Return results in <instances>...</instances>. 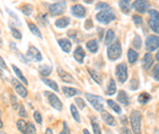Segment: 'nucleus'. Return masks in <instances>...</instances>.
I'll return each instance as SVG.
<instances>
[{
    "label": "nucleus",
    "mask_w": 159,
    "mask_h": 134,
    "mask_svg": "<svg viewBox=\"0 0 159 134\" xmlns=\"http://www.w3.org/2000/svg\"><path fill=\"white\" fill-rule=\"evenodd\" d=\"M141 123H142V114L139 110L131 111L130 124L132 128V134H141Z\"/></svg>",
    "instance_id": "f257e3e1"
},
{
    "label": "nucleus",
    "mask_w": 159,
    "mask_h": 134,
    "mask_svg": "<svg viewBox=\"0 0 159 134\" xmlns=\"http://www.w3.org/2000/svg\"><path fill=\"white\" fill-rule=\"evenodd\" d=\"M107 53H108V58H109V60H111V61H116V60H119V58H121V54H122L121 44H120L118 40L114 41L113 44L109 45Z\"/></svg>",
    "instance_id": "f03ea898"
},
{
    "label": "nucleus",
    "mask_w": 159,
    "mask_h": 134,
    "mask_svg": "<svg viewBox=\"0 0 159 134\" xmlns=\"http://www.w3.org/2000/svg\"><path fill=\"white\" fill-rule=\"evenodd\" d=\"M86 97H87V100L89 101V104L93 106V109L96 110V111H104V100H103V97L102 96H98V95H93V94H89V93H86Z\"/></svg>",
    "instance_id": "7ed1b4c3"
},
{
    "label": "nucleus",
    "mask_w": 159,
    "mask_h": 134,
    "mask_svg": "<svg viewBox=\"0 0 159 134\" xmlns=\"http://www.w3.org/2000/svg\"><path fill=\"white\" fill-rule=\"evenodd\" d=\"M96 19L99 23H103V24H108L110 23L111 21L116 19L115 14L109 9V10H103V11H99L97 15H96Z\"/></svg>",
    "instance_id": "20e7f679"
},
{
    "label": "nucleus",
    "mask_w": 159,
    "mask_h": 134,
    "mask_svg": "<svg viewBox=\"0 0 159 134\" xmlns=\"http://www.w3.org/2000/svg\"><path fill=\"white\" fill-rule=\"evenodd\" d=\"M115 75L116 78L121 84H124L126 80H127V77H129V70H127V66L125 62H121L116 66L115 68Z\"/></svg>",
    "instance_id": "39448f33"
},
{
    "label": "nucleus",
    "mask_w": 159,
    "mask_h": 134,
    "mask_svg": "<svg viewBox=\"0 0 159 134\" xmlns=\"http://www.w3.org/2000/svg\"><path fill=\"white\" fill-rule=\"evenodd\" d=\"M44 95L47 96V99H48V101H49L52 107H54L57 111H61L62 110V102L60 101L58 95H55L52 92H44Z\"/></svg>",
    "instance_id": "423d86ee"
},
{
    "label": "nucleus",
    "mask_w": 159,
    "mask_h": 134,
    "mask_svg": "<svg viewBox=\"0 0 159 134\" xmlns=\"http://www.w3.org/2000/svg\"><path fill=\"white\" fill-rule=\"evenodd\" d=\"M159 48V36L152 34L146 38V49L148 53H152Z\"/></svg>",
    "instance_id": "0eeeda50"
},
{
    "label": "nucleus",
    "mask_w": 159,
    "mask_h": 134,
    "mask_svg": "<svg viewBox=\"0 0 159 134\" xmlns=\"http://www.w3.org/2000/svg\"><path fill=\"white\" fill-rule=\"evenodd\" d=\"M49 12L50 15L53 16H58V15H61L65 9H66V2L65 1H58V2H53L49 5Z\"/></svg>",
    "instance_id": "6e6552de"
},
{
    "label": "nucleus",
    "mask_w": 159,
    "mask_h": 134,
    "mask_svg": "<svg viewBox=\"0 0 159 134\" xmlns=\"http://www.w3.org/2000/svg\"><path fill=\"white\" fill-rule=\"evenodd\" d=\"M132 7L139 12V14H144L149 10V2L144 0H136L132 2Z\"/></svg>",
    "instance_id": "1a4fd4ad"
},
{
    "label": "nucleus",
    "mask_w": 159,
    "mask_h": 134,
    "mask_svg": "<svg viewBox=\"0 0 159 134\" xmlns=\"http://www.w3.org/2000/svg\"><path fill=\"white\" fill-rule=\"evenodd\" d=\"M11 84H12V87L15 88V92H17V94L22 97H27L28 95V92H27V89L25 88V85L20 83L17 79H15V78H12L11 79Z\"/></svg>",
    "instance_id": "9d476101"
},
{
    "label": "nucleus",
    "mask_w": 159,
    "mask_h": 134,
    "mask_svg": "<svg viewBox=\"0 0 159 134\" xmlns=\"http://www.w3.org/2000/svg\"><path fill=\"white\" fill-rule=\"evenodd\" d=\"M27 56L31 58V60H34V61H42L43 60V56L40 54V51L33 45H31L28 48V51H27Z\"/></svg>",
    "instance_id": "9b49d317"
},
{
    "label": "nucleus",
    "mask_w": 159,
    "mask_h": 134,
    "mask_svg": "<svg viewBox=\"0 0 159 134\" xmlns=\"http://www.w3.org/2000/svg\"><path fill=\"white\" fill-rule=\"evenodd\" d=\"M71 14H72L75 17H77V19H83V17L86 16V9L83 7V5L76 4V5H74V6L71 7Z\"/></svg>",
    "instance_id": "f8f14e48"
},
{
    "label": "nucleus",
    "mask_w": 159,
    "mask_h": 134,
    "mask_svg": "<svg viewBox=\"0 0 159 134\" xmlns=\"http://www.w3.org/2000/svg\"><path fill=\"white\" fill-rule=\"evenodd\" d=\"M153 63H154V58H153V55H152L151 53H146L143 58H142V67H143V70L148 71V70L153 66Z\"/></svg>",
    "instance_id": "ddd939ff"
},
{
    "label": "nucleus",
    "mask_w": 159,
    "mask_h": 134,
    "mask_svg": "<svg viewBox=\"0 0 159 134\" xmlns=\"http://www.w3.org/2000/svg\"><path fill=\"white\" fill-rule=\"evenodd\" d=\"M58 75H59V77L65 82V83H76L75 82V78L71 76L69 72H66L65 70H62L61 67H58Z\"/></svg>",
    "instance_id": "4468645a"
},
{
    "label": "nucleus",
    "mask_w": 159,
    "mask_h": 134,
    "mask_svg": "<svg viewBox=\"0 0 159 134\" xmlns=\"http://www.w3.org/2000/svg\"><path fill=\"white\" fill-rule=\"evenodd\" d=\"M102 119L104 121L105 124H108L110 127H115L116 126V119L110 115L108 111H102Z\"/></svg>",
    "instance_id": "2eb2a0df"
},
{
    "label": "nucleus",
    "mask_w": 159,
    "mask_h": 134,
    "mask_svg": "<svg viewBox=\"0 0 159 134\" xmlns=\"http://www.w3.org/2000/svg\"><path fill=\"white\" fill-rule=\"evenodd\" d=\"M74 58L75 60L79 62V63H83V60L86 58V53H84V50H83V48L82 46H76V49L74 50Z\"/></svg>",
    "instance_id": "dca6fc26"
},
{
    "label": "nucleus",
    "mask_w": 159,
    "mask_h": 134,
    "mask_svg": "<svg viewBox=\"0 0 159 134\" xmlns=\"http://www.w3.org/2000/svg\"><path fill=\"white\" fill-rule=\"evenodd\" d=\"M58 43H59L60 48L62 49V51H64V53H70V51H71L72 44H71V41H70L67 38L59 39V40H58Z\"/></svg>",
    "instance_id": "f3484780"
},
{
    "label": "nucleus",
    "mask_w": 159,
    "mask_h": 134,
    "mask_svg": "<svg viewBox=\"0 0 159 134\" xmlns=\"http://www.w3.org/2000/svg\"><path fill=\"white\" fill-rule=\"evenodd\" d=\"M62 93L64 95L67 96V97H71V96H77L81 94L79 89L76 88H71V87H62Z\"/></svg>",
    "instance_id": "a211bd4d"
},
{
    "label": "nucleus",
    "mask_w": 159,
    "mask_h": 134,
    "mask_svg": "<svg viewBox=\"0 0 159 134\" xmlns=\"http://www.w3.org/2000/svg\"><path fill=\"white\" fill-rule=\"evenodd\" d=\"M86 46H87V49H88V51H89V53H92V54H96V53L98 51V49H99V45H98V41H97L96 39H92V40H88V41L86 43Z\"/></svg>",
    "instance_id": "6ab92c4d"
},
{
    "label": "nucleus",
    "mask_w": 159,
    "mask_h": 134,
    "mask_svg": "<svg viewBox=\"0 0 159 134\" xmlns=\"http://www.w3.org/2000/svg\"><path fill=\"white\" fill-rule=\"evenodd\" d=\"M105 93H107V95H114L116 93V83H115V80L113 78L109 79V83H108Z\"/></svg>",
    "instance_id": "aec40b11"
},
{
    "label": "nucleus",
    "mask_w": 159,
    "mask_h": 134,
    "mask_svg": "<svg viewBox=\"0 0 159 134\" xmlns=\"http://www.w3.org/2000/svg\"><path fill=\"white\" fill-rule=\"evenodd\" d=\"M118 101H119L121 105H124V106H129L130 100H129V96L126 94V92L120 90L119 93H118Z\"/></svg>",
    "instance_id": "412c9836"
},
{
    "label": "nucleus",
    "mask_w": 159,
    "mask_h": 134,
    "mask_svg": "<svg viewBox=\"0 0 159 134\" xmlns=\"http://www.w3.org/2000/svg\"><path fill=\"white\" fill-rule=\"evenodd\" d=\"M114 39H115V32L113 29H108L107 33H105V38H104V44L105 45H110L114 43Z\"/></svg>",
    "instance_id": "4be33fe9"
},
{
    "label": "nucleus",
    "mask_w": 159,
    "mask_h": 134,
    "mask_svg": "<svg viewBox=\"0 0 159 134\" xmlns=\"http://www.w3.org/2000/svg\"><path fill=\"white\" fill-rule=\"evenodd\" d=\"M127 60H129V62L131 65L136 63L137 60H139V53L135 49H129V51H127Z\"/></svg>",
    "instance_id": "5701e85b"
},
{
    "label": "nucleus",
    "mask_w": 159,
    "mask_h": 134,
    "mask_svg": "<svg viewBox=\"0 0 159 134\" xmlns=\"http://www.w3.org/2000/svg\"><path fill=\"white\" fill-rule=\"evenodd\" d=\"M119 6L125 14H129L131 11V9H132V4L130 1H127V0H121V1H119Z\"/></svg>",
    "instance_id": "b1692460"
},
{
    "label": "nucleus",
    "mask_w": 159,
    "mask_h": 134,
    "mask_svg": "<svg viewBox=\"0 0 159 134\" xmlns=\"http://www.w3.org/2000/svg\"><path fill=\"white\" fill-rule=\"evenodd\" d=\"M11 67H12V70H14L15 75H16V76H17V77H19V78L21 79V83H22L23 85H27V84H28V82H27V78H26V77L23 76V75H22V72H21L20 68H19L17 66H15V65H12Z\"/></svg>",
    "instance_id": "393cba45"
},
{
    "label": "nucleus",
    "mask_w": 159,
    "mask_h": 134,
    "mask_svg": "<svg viewBox=\"0 0 159 134\" xmlns=\"http://www.w3.org/2000/svg\"><path fill=\"white\" fill-rule=\"evenodd\" d=\"M70 24V19L69 17H60L55 21V26L58 28H66Z\"/></svg>",
    "instance_id": "a878e982"
},
{
    "label": "nucleus",
    "mask_w": 159,
    "mask_h": 134,
    "mask_svg": "<svg viewBox=\"0 0 159 134\" xmlns=\"http://www.w3.org/2000/svg\"><path fill=\"white\" fill-rule=\"evenodd\" d=\"M52 71H53V68H52V66H49V65H42V66H39V73L42 75L43 78L49 76V75L52 73Z\"/></svg>",
    "instance_id": "bb28decb"
},
{
    "label": "nucleus",
    "mask_w": 159,
    "mask_h": 134,
    "mask_svg": "<svg viewBox=\"0 0 159 134\" xmlns=\"http://www.w3.org/2000/svg\"><path fill=\"white\" fill-rule=\"evenodd\" d=\"M107 104H108V106H109L114 112H116V114H119V115L121 114V107H120V105L116 101L109 99V100H107Z\"/></svg>",
    "instance_id": "cd10ccee"
},
{
    "label": "nucleus",
    "mask_w": 159,
    "mask_h": 134,
    "mask_svg": "<svg viewBox=\"0 0 159 134\" xmlns=\"http://www.w3.org/2000/svg\"><path fill=\"white\" fill-rule=\"evenodd\" d=\"M42 82L44 83V84H47L48 87H50L54 92H59V87H58V84L54 82V80H52V79H48V78H42Z\"/></svg>",
    "instance_id": "c85d7f7f"
},
{
    "label": "nucleus",
    "mask_w": 159,
    "mask_h": 134,
    "mask_svg": "<svg viewBox=\"0 0 159 134\" xmlns=\"http://www.w3.org/2000/svg\"><path fill=\"white\" fill-rule=\"evenodd\" d=\"M17 129L20 131L22 134H27V123H26V121L23 119V118H20L19 121H17Z\"/></svg>",
    "instance_id": "c756f323"
},
{
    "label": "nucleus",
    "mask_w": 159,
    "mask_h": 134,
    "mask_svg": "<svg viewBox=\"0 0 159 134\" xmlns=\"http://www.w3.org/2000/svg\"><path fill=\"white\" fill-rule=\"evenodd\" d=\"M87 71H88L89 76L93 78V80H94L96 83H98V84H102V77H100V75L98 73V72H97V71H94V70H92V68H88Z\"/></svg>",
    "instance_id": "7c9ffc66"
},
{
    "label": "nucleus",
    "mask_w": 159,
    "mask_h": 134,
    "mask_svg": "<svg viewBox=\"0 0 159 134\" xmlns=\"http://www.w3.org/2000/svg\"><path fill=\"white\" fill-rule=\"evenodd\" d=\"M151 99H152V96L149 95L148 93H141L139 95V104H142V105H146L148 101H151Z\"/></svg>",
    "instance_id": "2f4dec72"
},
{
    "label": "nucleus",
    "mask_w": 159,
    "mask_h": 134,
    "mask_svg": "<svg viewBox=\"0 0 159 134\" xmlns=\"http://www.w3.org/2000/svg\"><path fill=\"white\" fill-rule=\"evenodd\" d=\"M70 111H71V115L74 117V119L76 121V122H81V116H80V112L79 110H77V107H76V105H71L70 106Z\"/></svg>",
    "instance_id": "473e14b6"
},
{
    "label": "nucleus",
    "mask_w": 159,
    "mask_h": 134,
    "mask_svg": "<svg viewBox=\"0 0 159 134\" xmlns=\"http://www.w3.org/2000/svg\"><path fill=\"white\" fill-rule=\"evenodd\" d=\"M28 28H30V31H31L34 36H37L38 38H42V33H40L39 28H38L33 22H28Z\"/></svg>",
    "instance_id": "72a5a7b5"
},
{
    "label": "nucleus",
    "mask_w": 159,
    "mask_h": 134,
    "mask_svg": "<svg viewBox=\"0 0 159 134\" xmlns=\"http://www.w3.org/2000/svg\"><path fill=\"white\" fill-rule=\"evenodd\" d=\"M148 26H149V28H151L154 33L159 34V21H154V19H149V21H148Z\"/></svg>",
    "instance_id": "f704fd0d"
},
{
    "label": "nucleus",
    "mask_w": 159,
    "mask_h": 134,
    "mask_svg": "<svg viewBox=\"0 0 159 134\" xmlns=\"http://www.w3.org/2000/svg\"><path fill=\"white\" fill-rule=\"evenodd\" d=\"M91 124H92V128H93V132L94 134H102V131H100V127L96 119V117H92L91 118Z\"/></svg>",
    "instance_id": "c9c22d12"
},
{
    "label": "nucleus",
    "mask_w": 159,
    "mask_h": 134,
    "mask_svg": "<svg viewBox=\"0 0 159 134\" xmlns=\"http://www.w3.org/2000/svg\"><path fill=\"white\" fill-rule=\"evenodd\" d=\"M132 45H134V48H135L136 50H139V49L142 48V39H141L139 36H137V34L135 36V38L132 40Z\"/></svg>",
    "instance_id": "e433bc0d"
},
{
    "label": "nucleus",
    "mask_w": 159,
    "mask_h": 134,
    "mask_svg": "<svg viewBox=\"0 0 159 134\" xmlns=\"http://www.w3.org/2000/svg\"><path fill=\"white\" fill-rule=\"evenodd\" d=\"M10 29H11V34H12V37L15 39H19L20 40L22 38V34L20 33V31L17 29V28H15L14 26H10Z\"/></svg>",
    "instance_id": "4c0bfd02"
},
{
    "label": "nucleus",
    "mask_w": 159,
    "mask_h": 134,
    "mask_svg": "<svg viewBox=\"0 0 159 134\" xmlns=\"http://www.w3.org/2000/svg\"><path fill=\"white\" fill-rule=\"evenodd\" d=\"M32 5L31 4H27V5H25L23 7H22V12L26 15V16H30V15H32Z\"/></svg>",
    "instance_id": "58836bf2"
},
{
    "label": "nucleus",
    "mask_w": 159,
    "mask_h": 134,
    "mask_svg": "<svg viewBox=\"0 0 159 134\" xmlns=\"http://www.w3.org/2000/svg\"><path fill=\"white\" fill-rule=\"evenodd\" d=\"M37 19H38V22H40L42 26H48V19H47L45 14H40V15H38Z\"/></svg>",
    "instance_id": "ea45409f"
},
{
    "label": "nucleus",
    "mask_w": 159,
    "mask_h": 134,
    "mask_svg": "<svg viewBox=\"0 0 159 134\" xmlns=\"http://www.w3.org/2000/svg\"><path fill=\"white\" fill-rule=\"evenodd\" d=\"M152 76L156 80H159V63L153 66V70H152Z\"/></svg>",
    "instance_id": "a19ab883"
},
{
    "label": "nucleus",
    "mask_w": 159,
    "mask_h": 134,
    "mask_svg": "<svg viewBox=\"0 0 159 134\" xmlns=\"http://www.w3.org/2000/svg\"><path fill=\"white\" fill-rule=\"evenodd\" d=\"M148 14H149V19H154V21H159V12L156 10H148Z\"/></svg>",
    "instance_id": "79ce46f5"
},
{
    "label": "nucleus",
    "mask_w": 159,
    "mask_h": 134,
    "mask_svg": "<svg viewBox=\"0 0 159 134\" xmlns=\"http://www.w3.org/2000/svg\"><path fill=\"white\" fill-rule=\"evenodd\" d=\"M36 127L32 122H28L27 123V134H36Z\"/></svg>",
    "instance_id": "37998d69"
},
{
    "label": "nucleus",
    "mask_w": 159,
    "mask_h": 134,
    "mask_svg": "<svg viewBox=\"0 0 159 134\" xmlns=\"http://www.w3.org/2000/svg\"><path fill=\"white\" fill-rule=\"evenodd\" d=\"M109 9H110V6H109L107 2H98V4H97V10H99V11L109 10Z\"/></svg>",
    "instance_id": "c03bdc74"
},
{
    "label": "nucleus",
    "mask_w": 159,
    "mask_h": 134,
    "mask_svg": "<svg viewBox=\"0 0 159 134\" xmlns=\"http://www.w3.org/2000/svg\"><path fill=\"white\" fill-rule=\"evenodd\" d=\"M75 102H76V105L79 106L81 110H83V109L86 107V102H84L81 97H76V99H75Z\"/></svg>",
    "instance_id": "a18cd8bd"
},
{
    "label": "nucleus",
    "mask_w": 159,
    "mask_h": 134,
    "mask_svg": "<svg viewBox=\"0 0 159 134\" xmlns=\"http://www.w3.org/2000/svg\"><path fill=\"white\" fill-rule=\"evenodd\" d=\"M132 21H134V23L137 24V26H141V24L143 23V19H142L141 16H139V15H134V16H132Z\"/></svg>",
    "instance_id": "49530a36"
},
{
    "label": "nucleus",
    "mask_w": 159,
    "mask_h": 134,
    "mask_svg": "<svg viewBox=\"0 0 159 134\" xmlns=\"http://www.w3.org/2000/svg\"><path fill=\"white\" fill-rule=\"evenodd\" d=\"M139 79L134 78V79L131 80V85H130V89H132V90H136V89H139Z\"/></svg>",
    "instance_id": "de8ad7c7"
},
{
    "label": "nucleus",
    "mask_w": 159,
    "mask_h": 134,
    "mask_svg": "<svg viewBox=\"0 0 159 134\" xmlns=\"http://www.w3.org/2000/svg\"><path fill=\"white\" fill-rule=\"evenodd\" d=\"M10 100H11V105H12V107H14L15 110H16V109H19V102H17V97H16V96L12 94V95L10 96Z\"/></svg>",
    "instance_id": "09e8293b"
},
{
    "label": "nucleus",
    "mask_w": 159,
    "mask_h": 134,
    "mask_svg": "<svg viewBox=\"0 0 159 134\" xmlns=\"http://www.w3.org/2000/svg\"><path fill=\"white\" fill-rule=\"evenodd\" d=\"M33 117H34V121L38 123V124H42V115H40L39 111H34V114H33Z\"/></svg>",
    "instance_id": "8fccbe9b"
},
{
    "label": "nucleus",
    "mask_w": 159,
    "mask_h": 134,
    "mask_svg": "<svg viewBox=\"0 0 159 134\" xmlns=\"http://www.w3.org/2000/svg\"><path fill=\"white\" fill-rule=\"evenodd\" d=\"M19 115L23 118H26L27 117V111H26V109H25V106H20V111H19Z\"/></svg>",
    "instance_id": "3c124183"
},
{
    "label": "nucleus",
    "mask_w": 159,
    "mask_h": 134,
    "mask_svg": "<svg viewBox=\"0 0 159 134\" xmlns=\"http://www.w3.org/2000/svg\"><path fill=\"white\" fill-rule=\"evenodd\" d=\"M60 134H71L70 133V129H69V126H67L66 122H64V128H62V131H61Z\"/></svg>",
    "instance_id": "603ef678"
},
{
    "label": "nucleus",
    "mask_w": 159,
    "mask_h": 134,
    "mask_svg": "<svg viewBox=\"0 0 159 134\" xmlns=\"http://www.w3.org/2000/svg\"><path fill=\"white\" fill-rule=\"evenodd\" d=\"M0 67L1 68H4L5 71H7V65H6V62L4 61V58L0 56Z\"/></svg>",
    "instance_id": "864d4df0"
},
{
    "label": "nucleus",
    "mask_w": 159,
    "mask_h": 134,
    "mask_svg": "<svg viewBox=\"0 0 159 134\" xmlns=\"http://www.w3.org/2000/svg\"><path fill=\"white\" fill-rule=\"evenodd\" d=\"M120 134H132V132H131L127 127H122V128L120 129Z\"/></svg>",
    "instance_id": "5fc2aeb1"
},
{
    "label": "nucleus",
    "mask_w": 159,
    "mask_h": 134,
    "mask_svg": "<svg viewBox=\"0 0 159 134\" xmlns=\"http://www.w3.org/2000/svg\"><path fill=\"white\" fill-rule=\"evenodd\" d=\"M92 26H93L92 24V19H87L86 21V24H84V28L86 29H89V28H92Z\"/></svg>",
    "instance_id": "6e6d98bb"
},
{
    "label": "nucleus",
    "mask_w": 159,
    "mask_h": 134,
    "mask_svg": "<svg viewBox=\"0 0 159 134\" xmlns=\"http://www.w3.org/2000/svg\"><path fill=\"white\" fill-rule=\"evenodd\" d=\"M121 123H122V124H126V123H127V118H126L125 116H121Z\"/></svg>",
    "instance_id": "4d7b16f0"
},
{
    "label": "nucleus",
    "mask_w": 159,
    "mask_h": 134,
    "mask_svg": "<svg viewBox=\"0 0 159 134\" xmlns=\"http://www.w3.org/2000/svg\"><path fill=\"white\" fill-rule=\"evenodd\" d=\"M45 134H54V133H53V131H52L50 128H47V129H45Z\"/></svg>",
    "instance_id": "13d9d810"
},
{
    "label": "nucleus",
    "mask_w": 159,
    "mask_h": 134,
    "mask_svg": "<svg viewBox=\"0 0 159 134\" xmlns=\"http://www.w3.org/2000/svg\"><path fill=\"white\" fill-rule=\"evenodd\" d=\"M2 122H1V110H0V128H2Z\"/></svg>",
    "instance_id": "bf43d9fd"
},
{
    "label": "nucleus",
    "mask_w": 159,
    "mask_h": 134,
    "mask_svg": "<svg viewBox=\"0 0 159 134\" xmlns=\"http://www.w3.org/2000/svg\"><path fill=\"white\" fill-rule=\"evenodd\" d=\"M156 58H157V61L159 62V50H158V53H157V55H156Z\"/></svg>",
    "instance_id": "052dcab7"
},
{
    "label": "nucleus",
    "mask_w": 159,
    "mask_h": 134,
    "mask_svg": "<svg viewBox=\"0 0 159 134\" xmlns=\"http://www.w3.org/2000/svg\"><path fill=\"white\" fill-rule=\"evenodd\" d=\"M83 134H91V133H89L87 129H83Z\"/></svg>",
    "instance_id": "680f3d73"
},
{
    "label": "nucleus",
    "mask_w": 159,
    "mask_h": 134,
    "mask_svg": "<svg viewBox=\"0 0 159 134\" xmlns=\"http://www.w3.org/2000/svg\"><path fill=\"white\" fill-rule=\"evenodd\" d=\"M84 4H93V1H91V0H88V1H84Z\"/></svg>",
    "instance_id": "e2e57ef3"
},
{
    "label": "nucleus",
    "mask_w": 159,
    "mask_h": 134,
    "mask_svg": "<svg viewBox=\"0 0 159 134\" xmlns=\"http://www.w3.org/2000/svg\"><path fill=\"white\" fill-rule=\"evenodd\" d=\"M0 134H7V133H5V132H2V131H0Z\"/></svg>",
    "instance_id": "0e129e2a"
}]
</instances>
